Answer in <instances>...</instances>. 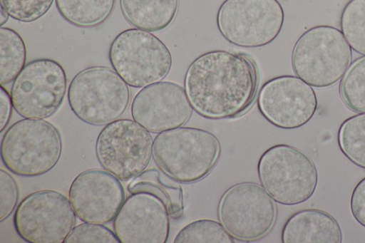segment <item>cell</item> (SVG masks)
Masks as SVG:
<instances>
[{"label": "cell", "mask_w": 365, "mask_h": 243, "mask_svg": "<svg viewBox=\"0 0 365 243\" xmlns=\"http://www.w3.org/2000/svg\"><path fill=\"white\" fill-rule=\"evenodd\" d=\"M257 86L253 61L244 54L224 50L197 56L188 66L184 79L193 110L212 120L244 113L253 102Z\"/></svg>", "instance_id": "obj_1"}, {"label": "cell", "mask_w": 365, "mask_h": 243, "mask_svg": "<svg viewBox=\"0 0 365 243\" xmlns=\"http://www.w3.org/2000/svg\"><path fill=\"white\" fill-rule=\"evenodd\" d=\"M220 155V144L212 133L197 128L179 127L158 133L153 157L165 174L180 183L206 177Z\"/></svg>", "instance_id": "obj_2"}, {"label": "cell", "mask_w": 365, "mask_h": 243, "mask_svg": "<svg viewBox=\"0 0 365 243\" xmlns=\"http://www.w3.org/2000/svg\"><path fill=\"white\" fill-rule=\"evenodd\" d=\"M352 59V50L341 31L319 25L304 31L292 49L291 63L295 75L315 88L336 83Z\"/></svg>", "instance_id": "obj_3"}, {"label": "cell", "mask_w": 365, "mask_h": 243, "mask_svg": "<svg viewBox=\"0 0 365 243\" xmlns=\"http://www.w3.org/2000/svg\"><path fill=\"white\" fill-rule=\"evenodd\" d=\"M62 141L58 129L42 119L24 118L12 124L1 142L5 167L21 177H38L58 163Z\"/></svg>", "instance_id": "obj_4"}, {"label": "cell", "mask_w": 365, "mask_h": 243, "mask_svg": "<svg viewBox=\"0 0 365 243\" xmlns=\"http://www.w3.org/2000/svg\"><path fill=\"white\" fill-rule=\"evenodd\" d=\"M128 85L113 69L91 66L72 78L68 89L71 110L81 121L96 126L119 119L128 108Z\"/></svg>", "instance_id": "obj_5"}, {"label": "cell", "mask_w": 365, "mask_h": 243, "mask_svg": "<svg viewBox=\"0 0 365 243\" xmlns=\"http://www.w3.org/2000/svg\"><path fill=\"white\" fill-rule=\"evenodd\" d=\"M262 187L274 202L296 205L308 200L314 193L318 174L312 160L299 149L277 144L267 149L257 165Z\"/></svg>", "instance_id": "obj_6"}, {"label": "cell", "mask_w": 365, "mask_h": 243, "mask_svg": "<svg viewBox=\"0 0 365 243\" xmlns=\"http://www.w3.org/2000/svg\"><path fill=\"white\" fill-rule=\"evenodd\" d=\"M108 58L113 70L133 88L162 81L173 63L170 50L159 38L136 28L125 29L115 37Z\"/></svg>", "instance_id": "obj_7"}, {"label": "cell", "mask_w": 365, "mask_h": 243, "mask_svg": "<svg viewBox=\"0 0 365 243\" xmlns=\"http://www.w3.org/2000/svg\"><path fill=\"white\" fill-rule=\"evenodd\" d=\"M216 21L220 33L230 43L262 47L280 33L284 11L278 0H225L218 9Z\"/></svg>", "instance_id": "obj_8"}, {"label": "cell", "mask_w": 365, "mask_h": 243, "mask_svg": "<svg viewBox=\"0 0 365 243\" xmlns=\"http://www.w3.org/2000/svg\"><path fill=\"white\" fill-rule=\"evenodd\" d=\"M153 146L152 136L142 125L133 120L118 119L98 134L96 154L104 170L127 181L147 169Z\"/></svg>", "instance_id": "obj_9"}, {"label": "cell", "mask_w": 365, "mask_h": 243, "mask_svg": "<svg viewBox=\"0 0 365 243\" xmlns=\"http://www.w3.org/2000/svg\"><path fill=\"white\" fill-rule=\"evenodd\" d=\"M66 88V74L59 63L51 58L33 60L13 81V108L24 118H47L62 104Z\"/></svg>", "instance_id": "obj_10"}, {"label": "cell", "mask_w": 365, "mask_h": 243, "mask_svg": "<svg viewBox=\"0 0 365 243\" xmlns=\"http://www.w3.org/2000/svg\"><path fill=\"white\" fill-rule=\"evenodd\" d=\"M218 217L227 231L241 241L262 238L277 219L274 200L261 186L241 182L230 187L218 205Z\"/></svg>", "instance_id": "obj_11"}, {"label": "cell", "mask_w": 365, "mask_h": 243, "mask_svg": "<svg viewBox=\"0 0 365 243\" xmlns=\"http://www.w3.org/2000/svg\"><path fill=\"white\" fill-rule=\"evenodd\" d=\"M69 200L54 190L34 192L24 198L14 214L18 235L29 243H62L75 227Z\"/></svg>", "instance_id": "obj_12"}, {"label": "cell", "mask_w": 365, "mask_h": 243, "mask_svg": "<svg viewBox=\"0 0 365 243\" xmlns=\"http://www.w3.org/2000/svg\"><path fill=\"white\" fill-rule=\"evenodd\" d=\"M312 87L297 76L284 75L268 80L261 87L257 105L263 117L282 129L307 124L317 108Z\"/></svg>", "instance_id": "obj_13"}, {"label": "cell", "mask_w": 365, "mask_h": 243, "mask_svg": "<svg viewBox=\"0 0 365 243\" xmlns=\"http://www.w3.org/2000/svg\"><path fill=\"white\" fill-rule=\"evenodd\" d=\"M171 203L164 196L149 192L131 194L113 221L122 243H165L170 233Z\"/></svg>", "instance_id": "obj_14"}, {"label": "cell", "mask_w": 365, "mask_h": 243, "mask_svg": "<svg viewBox=\"0 0 365 243\" xmlns=\"http://www.w3.org/2000/svg\"><path fill=\"white\" fill-rule=\"evenodd\" d=\"M68 198L78 219L103 224L115 218L125 201V191L115 175L106 170L93 168L75 177Z\"/></svg>", "instance_id": "obj_15"}, {"label": "cell", "mask_w": 365, "mask_h": 243, "mask_svg": "<svg viewBox=\"0 0 365 243\" xmlns=\"http://www.w3.org/2000/svg\"><path fill=\"white\" fill-rule=\"evenodd\" d=\"M192 107L185 88L170 81L143 87L131 105L133 119L153 133L182 127L190 119Z\"/></svg>", "instance_id": "obj_16"}, {"label": "cell", "mask_w": 365, "mask_h": 243, "mask_svg": "<svg viewBox=\"0 0 365 243\" xmlns=\"http://www.w3.org/2000/svg\"><path fill=\"white\" fill-rule=\"evenodd\" d=\"M283 243H341L342 232L336 219L319 210L306 209L292 214L282 231Z\"/></svg>", "instance_id": "obj_17"}, {"label": "cell", "mask_w": 365, "mask_h": 243, "mask_svg": "<svg viewBox=\"0 0 365 243\" xmlns=\"http://www.w3.org/2000/svg\"><path fill=\"white\" fill-rule=\"evenodd\" d=\"M179 0H120L125 19L133 27L148 32L167 29L174 21Z\"/></svg>", "instance_id": "obj_18"}, {"label": "cell", "mask_w": 365, "mask_h": 243, "mask_svg": "<svg viewBox=\"0 0 365 243\" xmlns=\"http://www.w3.org/2000/svg\"><path fill=\"white\" fill-rule=\"evenodd\" d=\"M61 17L81 28L102 24L113 13L115 0H55Z\"/></svg>", "instance_id": "obj_19"}, {"label": "cell", "mask_w": 365, "mask_h": 243, "mask_svg": "<svg viewBox=\"0 0 365 243\" xmlns=\"http://www.w3.org/2000/svg\"><path fill=\"white\" fill-rule=\"evenodd\" d=\"M178 182L163 171L153 168L132 179L127 189L130 194L149 192L167 196L171 203V216L177 217L183 209L182 190Z\"/></svg>", "instance_id": "obj_20"}, {"label": "cell", "mask_w": 365, "mask_h": 243, "mask_svg": "<svg viewBox=\"0 0 365 243\" xmlns=\"http://www.w3.org/2000/svg\"><path fill=\"white\" fill-rule=\"evenodd\" d=\"M26 49L21 36L14 29L0 28V83L14 81L26 66Z\"/></svg>", "instance_id": "obj_21"}, {"label": "cell", "mask_w": 365, "mask_h": 243, "mask_svg": "<svg viewBox=\"0 0 365 243\" xmlns=\"http://www.w3.org/2000/svg\"><path fill=\"white\" fill-rule=\"evenodd\" d=\"M337 141L348 160L365 169V113L351 116L341 124Z\"/></svg>", "instance_id": "obj_22"}, {"label": "cell", "mask_w": 365, "mask_h": 243, "mask_svg": "<svg viewBox=\"0 0 365 243\" xmlns=\"http://www.w3.org/2000/svg\"><path fill=\"white\" fill-rule=\"evenodd\" d=\"M339 93L351 110L365 113V56L357 58L350 64L340 82Z\"/></svg>", "instance_id": "obj_23"}, {"label": "cell", "mask_w": 365, "mask_h": 243, "mask_svg": "<svg viewBox=\"0 0 365 243\" xmlns=\"http://www.w3.org/2000/svg\"><path fill=\"white\" fill-rule=\"evenodd\" d=\"M340 27L351 48L365 56V0H349L346 4Z\"/></svg>", "instance_id": "obj_24"}, {"label": "cell", "mask_w": 365, "mask_h": 243, "mask_svg": "<svg viewBox=\"0 0 365 243\" xmlns=\"http://www.w3.org/2000/svg\"><path fill=\"white\" fill-rule=\"evenodd\" d=\"M173 242L233 243L235 240L221 222L210 219H201L182 227Z\"/></svg>", "instance_id": "obj_25"}, {"label": "cell", "mask_w": 365, "mask_h": 243, "mask_svg": "<svg viewBox=\"0 0 365 243\" xmlns=\"http://www.w3.org/2000/svg\"><path fill=\"white\" fill-rule=\"evenodd\" d=\"M54 0H0L1 6L12 19L31 23L44 16Z\"/></svg>", "instance_id": "obj_26"}, {"label": "cell", "mask_w": 365, "mask_h": 243, "mask_svg": "<svg viewBox=\"0 0 365 243\" xmlns=\"http://www.w3.org/2000/svg\"><path fill=\"white\" fill-rule=\"evenodd\" d=\"M64 243H119L115 232L101 224L85 222L75 226Z\"/></svg>", "instance_id": "obj_27"}, {"label": "cell", "mask_w": 365, "mask_h": 243, "mask_svg": "<svg viewBox=\"0 0 365 243\" xmlns=\"http://www.w3.org/2000/svg\"><path fill=\"white\" fill-rule=\"evenodd\" d=\"M19 198L15 180L6 171L0 170V222L7 219L16 208Z\"/></svg>", "instance_id": "obj_28"}, {"label": "cell", "mask_w": 365, "mask_h": 243, "mask_svg": "<svg viewBox=\"0 0 365 243\" xmlns=\"http://www.w3.org/2000/svg\"><path fill=\"white\" fill-rule=\"evenodd\" d=\"M350 210L355 220L365 227V177L356 184L352 191Z\"/></svg>", "instance_id": "obj_29"}, {"label": "cell", "mask_w": 365, "mask_h": 243, "mask_svg": "<svg viewBox=\"0 0 365 243\" xmlns=\"http://www.w3.org/2000/svg\"><path fill=\"white\" fill-rule=\"evenodd\" d=\"M12 101L11 95L8 93L3 86H1L0 90V132H3L9 123L12 113Z\"/></svg>", "instance_id": "obj_30"}, {"label": "cell", "mask_w": 365, "mask_h": 243, "mask_svg": "<svg viewBox=\"0 0 365 243\" xmlns=\"http://www.w3.org/2000/svg\"><path fill=\"white\" fill-rule=\"evenodd\" d=\"M9 15L8 13L1 6L0 8V26L1 27L8 21Z\"/></svg>", "instance_id": "obj_31"}]
</instances>
